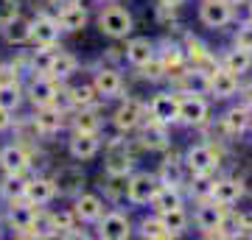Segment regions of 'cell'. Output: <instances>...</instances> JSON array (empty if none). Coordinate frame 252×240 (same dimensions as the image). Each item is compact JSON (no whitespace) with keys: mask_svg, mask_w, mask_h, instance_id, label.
Here are the masks:
<instances>
[{"mask_svg":"<svg viewBox=\"0 0 252 240\" xmlns=\"http://www.w3.org/2000/svg\"><path fill=\"white\" fill-rule=\"evenodd\" d=\"M98 28H101V34L112 36V39H124V36L132 34L135 20H132V14L124 6H107L98 14Z\"/></svg>","mask_w":252,"mask_h":240,"instance_id":"cell-1","label":"cell"},{"mask_svg":"<svg viewBox=\"0 0 252 240\" xmlns=\"http://www.w3.org/2000/svg\"><path fill=\"white\" fill-rule=\"evenodd\" d=\"M182 160H185V165H188V170L193 176H210V173L219 168V154L213 151V145H207V142L190 145Z\"/></svg>","mask_w":252,"mask_h":240,"instance_id":"cell-2","label":"cell"},{"mask_svg":"<svg viewBox=\"0 0 252 240\" xmlns=\"http://www.w3.org/2000/svg\"><path fill=\"white\" fill-rule=\"evenodd\" d=\"M199 20L205 28H227L233 23V3L230 0H202L199 6Z\"/></svg>","mask_w":252,"mask_h":240,"instance_id":"cell-3","label":"cell"},{"mask_svg":"<svg viewBox=\"0 0 252 240\" xmlns=\"http://www.w3.org/2000/svg\"><path fill=\"white\" fill-rule=\"evenodd\" d=\"M157 187H160V179L154 176V173H129V190H126V198H129V204H152L154 193H157Z\"/></svg>","mask_w":252,"mask_h":240,"instance_id":"cell-4","label":"cell"},{"mask_svg":"<svg viewBox=\"0 0 252 240\" xmlns=\"http://www.w3.org/2000/svg\"><path fill=\"white\" fill-rule=\"evenodd\" d=\"M146 115H149V107H143V104L135 101V98H129V101H124V104L115 109L112 123H115L118 132H135V129L143 126Z\"/></svg>","mask_w":252,"mask_h":240,"instance_id":"cell-5","label":"cell"},{"mask_svg":"<svg viewBox=\"0 0 252 240\" xmlns=\"http://www.w3.org/2000/svg\"><path fill=\"white\" fill-rule=\"evenodd\" d=\"M207 117H210V107L207 101L196 92H188L185 98H180V123L182 126H205Z\"/></svg>","mask_w":252,"mask_h":240,"instance_id":"cell-6","label":"cell"},{"mask_svg":"<svg viewBox=\"0 0 252 240\" xmlns=\"http://www.w3.org/2000/svg\"><path fill=\"white\" fill-rule=\"evenodd\" d=\"M149 115L157 120V123H180V98L174 92H157L149 104Z\"/></svg>","mask_w":252,"mask_h":240,"instance_id":"cell-7","label":"cell"},{"mask_svg":"<svg viewBox=\"0 0 252 240\" xmlns=\"http://www.w3.org/2000/svg\"><path fill=\"white\" fill-rule=\"evenodd\" d=\"M227 207H221L219 201H213V198H207V201H202L196 210V215H193V223H196V229L202 232V235H210V238H216V229L219 223H221V218H224Z\"/></svg>","mask_w":252,"mask_h":240,"instance_id":"cell-8","label":"cell"},{"mask_svg":"<svg viewBox=\"0 0 252 240\" xmlns=\"http://www.w3.org/2000/svg\"><path fill=\"white\" fill-rule=\"evenodd\" d=\"M207 95H213L219 101H227L233 95H238V76L230 73L227 67H216L207 76Z\"/></svg>","mask_w":252,"mask_h":240,"instance_id":"cell-9","label":"cell"},{"mask_svg":"<svg viewBox=\"0 0 252 240\" xmlns=\"http://www.w3.org/2000/svg\"><path fill=\"white\" fill-rule=\"evenodd\" d=\"M54 187L59 196H67V198H76L84 190V170L79 165H64L54 173Z\"/></svg>","mask_w":252,"mask_h":240,"instance_id":"cell-10","label":"cell"},{"mask_svg":"<svg viewBox=\"0 0 252 240\" xmlns=\"http://www.w3.org/2000/svg\"><path fill=\"white\" fill-rule=\"evenodd\" d=\"M132 235V221L124 213H104L98 218V238L107 240H126Z\"/></svg>","mask_w":252,"mask_h":240,"instance_id":"cell-11","label":"cell"},{"mask_svg":"<svg viewBox=\"0 0 252 240\" xmlns=\"http://www.w3.org/2000/svg\"><path fill=\"white\" fill-rule=\"evenodd\" d=\"M132 168H135V157L126 148V142L112 140V145H109V151H107V160H104V170L107 173H124V176H129Z\"/></svg>","mask_w":252,"mask_h":240,"instance_id":"cell-12","label":"cell"},{"mask_svg":"<svg viewBox=\"0 0 252 240\" xmlns=\"http://www.w3.org/2000/svg\"><path fill=\"white\" fill-rule=\"evenodd\" d=\"M140 145L149 148V151H165L171 145V137H168V126L157 123L154 117H149V123L143 120L140 126Z\"/></svg>","mask_w":252,"mask_h":240,"instance_id":"cell-13","label":"cell"},{"mask_svg":"<svg viewBox=\"0 0 252 240\" xmlns=\"http://www.w3.org/2000/svg\"><path fill=\"white\" fill-rule=\"evenodd\" d=\"M26 95L34 107H51L56 98V79H51V76H34L26 89Z\"/></svg>","mask_w":252,"mask_h":240,"instance_id":"cell-14","label":"cell"},{"mask_svg":"<svg viewBox=\"0 0 252 240\" xmlns=\"http://www.w3.org/2000/svg\"><path fill=\"white\" fill-rule=\"evenodd\" d=\"M98 148H101V140H98V134H93V132H76L70 145H67V151H70V157L76 162L93 160L98 154Z\"/></svg>","mask_w":252,"mask_h":240,"instance_id":"cell-15","label":"cell"},{"mask_svg":"<svg viewBox=\"0 0 252 240\" xmlns=\"http://www.w3.org/2000/svg\"><path fill=\"white\" fill-rule=\"evenodd\" d=\"M59 23L54 17H36L31 20V42L36 48H54L56 39H59Z\"/></svg>","mask_w":252,"mask_h":240,"instance_id":"cell-16","label":"cell"},{"mask_svg":"<svg viewBox=\"0 0 252 240\" xmlns=\"http://www.w3.org/2000/svg\"><path fill=\"white\" fill-rule=\"evenodd\" d=\"M73 215L84 223H98V218L104 215V201L95 193H79L76 204H73Z\"/></svg>","mask_w":252,"mask_h":240,"instance_id":"cell-17","label":"cell"},{"mask_svg":"<svg viewBox=\"0 0 252 240\" xmlns=\"http://www.w3.org/2000/svg\"><path fill=\"white\" fill-rule=\"evenodd\" d=\"M28 154L23 145H6L0 148V170L3 173H11V176H23L28 170Z\"/></svg>","mask_w":252,"mask_h":240,"instance_id":"cell-18","label":"cell"},{"mask_svg":"<svg viewBox=\"0 0 252 240\" xmlns=\"http://www.w3.org/2000/svg\"><path fill=\"white\" fill-rule=\"evenodd\" d=\"M213 201H219L221 207H233L244 198V187L241 179H213V193H210Z\"/></svg>","mask_w":252,"mask_h":240,"instance_id":"cell-19","label":"cell"},{"mask_svg":"<svg viewBox=\"0 0 252 240\" xmlns=\"http://www.w3.org/2000/svg\"><path fill=\"white\" fill-rule=\"evenodd\" d=\"M93 87H95V92H98L101 98H118L121 89H124V79H121V73L112 70V67H101V70L93 76Z\"/></svg>","mask_w":252,"mask_h":240,"instance_id":"cell-20","label":"cell"},{"mask_svg":"<svg viewBox=\"0 0 252 240\" xmlns=\"http://www.w3.org/2000/svg\"><path fill=\"white\" fill-rule=\"evenodd\" d=\"M154 56H157V45L149 36H135L132 42L126 45V62L132 67H143V64L152 62Z\"/></svg>","mask_w":252,"mask_h":240,"instance_id":"cell-21","label":"cell"},{"mask_svg":"<svg viewBox=\"0 0 252 240\" xmlns=\"http://www.w3.org/2000/svg\"><path fill=\"white\" fill-rule=\"evenodd\" d=\"M185 160L177 157V154H168L165 160L160 162V170H157V179H160V185H171V187H180L185 182Z\"/></svg>","mask_w":252,"mask_h":240,"instance_id":"cell-22","label":"cell"},{"mask_svg":"<svg viewBox=\"0 0 252 240\" xmlns=\"http://www.w3.org/2000/svg\"><path fill=\"white\" fill-rule=\"evenodd\" d=\"M56 196V187H54V179H45V176H36L26 185V201L34 207H45L51 198Z\"/></svg>","mask_w":252,"mask_h":240,"instance_id":"cell-23","label":"cell"},{"mask_svg":"<svg viewBox=\"0 0 252 240\" xmlns=\"http://www.w3.org/2000/svg\"><path fill=\"white\" fill-rule=\"evenodd\" d=\"M221 126H224L227 134H233V137H238V134H244L247 129L252 126V112L250 107H230L224 112V117H221Z\"/></svg>","mask_w":252,"mask_h":240,"instance_id":"cell-24","label":"cell"},{"mask_svg":"<svg viewBox=\"0 0 252 240\" xmlns=\"http://www.w3.org/2000/svg\"><path fill=\"white\" fill-rule=\"evenodd\" d=\"M34 204H23V201H11V210H9V223L14 229H20L23 235H34Z\"/></svg>","mask_w":252,"mask_h":240,"instance_id":"cell-25","label":"cell"},{"mask_svg":"<svg viewBox=\"0 0 252 240\" xmlns=\"http://www.w3.org/2000/svg\"><path fill=\"white\" fill-rule=\"evenodd\" d=\"M34 126L39 134H54L62 129V109H56L54 104L51 107H36L34 115Z\"/></svg>","mask_w":252,"mask_h":240,"instance_id":"cell-26","label":"cell"},{"mask_svg":"<svg viewBox=\"0 0 252 240\" xmlns=\"http://www.w3.org/2000/svg\"><path fill=\"white\" fill-rule=\"evenodd\" d=\"M152 207L154 213H168V210H174V207H182V193L180 187H171V185H160L157 187V193H154L152 198Z\"/></svg>","mask_w":252,"mask_h":240,"instance_id":"cell-27","label":"cell"},{"mask_svg":"<svg viewBox=\"0 0 252 240\" xmlns=\"http://www.w3.org/2000/svg\"><path fill=\"white\" fill-rule=\"evenodd\" d=\"M56 23H59L62 31H81V28L87 26V11L81 9L79 3H67V6L59 11Z\"/></svg>","mask_w":252,"mask_h":240,"instance_id":"cell-28","label":"cell"},{"mask_svg":"<svg viewBox=\"0 0 252 240\" xmlns=\"http://www.w3.org/2000/svg\"><path fill=\"white\" fill-rule=\"evenodd\" d=\"M221 67H227L230 73H235V76L241 79L244 73L252 70V53H250V51H241V48H235V45H233V51H227V53L221 56Z\"/></svg>","mask_w":252,"mask_h":240,"instance_id":"cell-29","label":"cell"},{"mask_svg":"<svg viewBox=\"0 0 252 240\" xmlns=\"http://www.w3.org/2000/svg\"><path fill=\"white\" fill-rule=\"evenodd\" d=\"M3 36H6V42L9 45H26V42H31V20H26V17H14V20H9L6 26H3Z\"/></svg>","mask_w":252,"mask_h":240,"instance_id":"cell-30","label":"cell"},{"mask_svg":"<svg viewBox=\"0 0 252 240\" xmlns=\"http://www.w3.org/2000/svg\"><path fill=\"white\" fill-rule=\"evenodd\" d=\"M76 67H79V62H76V56H70V53H54L51 56V64H48V76L51 79H59V81H64V79H70L73 73H76Z\"/></svg>","mask_w":252,"mask_h":240,"instance_id":"cell-31","label":"cell"},{"mask_svg":"<svg viewBox=\"0 0 252 240\" xmlns=\"http://www.w3.org/2000/svg\"><path fill=\"white\" fill-rule=\"evenodd\" d=\"M160 218H162V223L168 226V232H171L174 238L182 235V232L188 229V223H190L185 207H174V210H168V213H160Z\"/></svg>","mask_w":252,"mask_h":240,"instance_id":"cell-32","label":"cell"},{"mask_svg":"<svg viewBox=\"0 0 252 240\" xmlns=\"http://www.w3.org/2000/svg\"><path fill=\"white\" fill-rule=\"evenodd\" d=\"M23 104V89H20L17 81H6V84H0V107L14 112V109Z\"/></svg>","mask_w":252,"mask_h":240,"instance_id":"cell-33","label":"cell"},{"mask_svg":"<svg viewBox=\"0 0 252 240\" xmlns=\"http://www.w3.org/2000/svg\"><path fill=\"white\" fill-rule=\"evenodd\" d=\"M140 235H143V238H152V240H168V238H174L171 232H168V226L162 223L160 215H157V218H143V221H140Z\"/></svg>","mask_w":252,"mask_h":240,"instance_id":"cell-34","label":"cell"},{"mask_svg":"<svg viewBox=\"0 0 252 240\" xmlns=\"http://www.w3.org/2000/svg\"><path fill=\"white\" fill-rule=\"evenodd\" d=\"M26 179L23 176H11V173H6V182L0 185V190H3V196H6V201H26Z\"/></svg>","mask_w":252,"mask_h":240,"instance_id":"cell-35","label":"cell"},{"mask_svg":"<svg viewBox=\"0 0 252 240\" xmlns=\"http://www.w3.org/2000/svg\"><path fill=\"white\" fill-rule=\"evenodd\" d=\"M73 129L76 132H93V134H98V129H101V120H98V115L93 112V109H79L76 112V117H73Z\"/></svg>","mask_w":252,"mask_h":240,"instance_id":"cell-36","label":"cell"},{"mask_svg":"<svg viewBox=\"0 0 252 240\" xmlns=\"http://www.w3.org/2000/svg\"><path fill=\"white\" fill-rule=\"evenodd\" d=\"M216 238H241V221H238V213H230V207H227L224 218H221V223H219Z\"/></svg>","mask_w":252,"mask_h":240,"instance_id":"cell-37","label":"cell"},{"mask_svg":"<svg viewBox=\"0 0 252 240\" xmlns=\"http://www.w3.org/2000/svg\"><path fill=\"white\" fill-rule=\"evenodd\" d=\"M233 45H235V48H241V51H250V53H252V20H247V23H241V26L235 28Z\"/></svg>","mask_w":252,"mask_h":240,"instance_id":"cell-38","label":"cell"},{"mask_svg":"<svg viewBox=\"0 0 252 240\" xmlns=\"http://www.w3.org/2000/svg\"><path fill=\"white\" fill-rule=\"evenodd\" d=\"M95 87L93 84H84V87H76L70 89V98H73V107H90L93 101H95Z\"/></svg>","mask_w":252,"mask_h":240,"instance_id":"cell-39","label":"cell"},{"mask_svg":"<svg viewBox=\"0 0 252 240\" xmlns=\"http://www.w3.org/2000/svg\"><path fill=\"white\" fill-rule=\"evenodd\" d=\"M20 14L17 0H0V26H6L9 20H14Z\"/></svg>","mask_w":252,"mask_h":240,"instance_id":"cell-40","label":"cell"},{"mask_svg":"<svg viewBox=\"0 0 252 240\" xmlns=\"http://www.w3.org/2000/svg\"><path fill=\"white\" fill-rule=\"evenodd\" d=\"M51 218H54V229H56V232H67V229H73V213H70V210L54 213Z\"/></svg>","mask_w":252,"mask_h":240,"instance_id":"cell-41","label":"cell"},{"mask_svg":"<svg viewBox=\"0 0 252 240\" xmlns=\"http://www.w3.org/2000/svg\"><path fill=\"white\" fill-rule=\"evenodd\" d=\"M238 221H241V238H252V210L238 213Z\"/></svg>","mask_w":252,"mask_h":240,"instance_id":"cell-42","label":"cell"},{"mask_svg":"<svg viewBox=\"0 0 252 240\" xmlns=\"http://www.w3.org/2000/svg\"><path fill=\"white\" fill-rule=\"evenodd\" d=\"M241 187H244V196H252V168L241 176Z\"/></svg>","mask_w":252,"mask_h":240,"instance_id":"cell-43","label":"cell"},{"mask_svg":"<svg viewBox=\"0 0 252 240\" xmlns=\"http://www.w3.org/2000/svg\"><path fill=\"white\" fill-rule=\"evenodd\" d=\"M241 104L252 109V84H244L241 87Z\"/></svg>","mask_w":252,"mask_h":240,"instance_id":"cell-44","label":"cell"},{"mask_svg":"<svg viewBox=\"0 0 252 240\" xmlns=\"http://www.w3.org/2000/svg\"><path fill=\"white\" fill-rule=\"evenodd\" d=\"M9 126H11V112H9V109L0 107V132H6Z\"/></svg>","mask_w":252,"mask_h":240,"instance_id":"cell-45","label":"cell"},{"mask_svg":"<svg viewBox=\"0 0 252 240\" xmlns=\"http://www.w3.org/2000/svg\"><path fill=\"white\" fill-rule=\"evenodd\" d=\"M160 3L165 6V9H177L180 3H185V0H160Z\"/></svg>","mask_w":252,"mask_h":240,"instance_id":"cell-46","label":"cell"},{"mask_svg":"<svg viewBox=\"0 0 252 240\" xmlns=\"http://www.w3.org/2000/svg\"><path fill=\"white\" fill-rule=\"evenodd\" d=\"M250 20H252V0H250Z\"/></svg>","mask_w":252,"mask_h":240,"instance_id":"cell-47","label":"cell"},{"mask_svg":"<svg viewBox=\"0 0 252 240\" xmlns=\"http://www.w3.org/2000/svg\"><path fill=\"white\" fill-rule=\"evenodd\" d=\"M0 73H3V64H0Z\"/></svg>","mask_w":252,"mask_h":240,"instance_id":"cell-48","label":"cell"}]
</instances>
